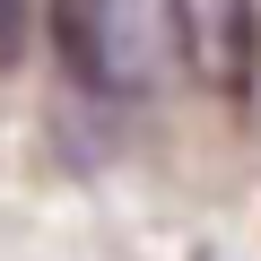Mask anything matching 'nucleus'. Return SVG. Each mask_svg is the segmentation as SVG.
I'll return each instance as SVG.
<instances>
[{"mask_svg":"<svg viewBox=\"0 0 261 261\" xmlns=\"http://www.w3.org/2000/svg\"><path fill=\"white\" fill-rule=\"evenodd\" d=\"M53 53L87 96H140L148 79V35H140V0H44Z\"/></svg>","mask_w":261,"mask_h":261,"instance_id":"f257e3e1","label":"nucleus"},{"mask_svg":"<svg viewBox=\"0 0 261 261\" xmlns=\"http://www.w3.org/2000/svg\"><path fill=\"white\" fill-rule=\"evenodd\" d=\"M174 53L209 96H252V0H166Z\"/></svg>","mask_w":261,"mask_h":261,"instance_id":"f03ea898","label":"nucleus"},{"mask_svg":"<svg viewBox=\"0 0 261 261\" xmlns=\"http://www.w3.org/2000/svg\"><path fill=\"white\" fill-rule=\"evenodd\" d=\"M27 53V0H0V70Z\"/></svg>","mask_w":261,"mask_h":261,"instance_id":"7ed1b4c3","label":"nucleus"}]
</instances>
